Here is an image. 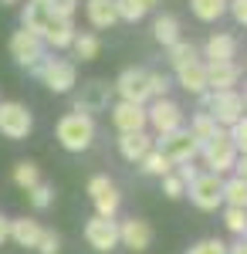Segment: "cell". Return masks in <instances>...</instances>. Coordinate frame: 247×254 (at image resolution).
<instances>
[{"label": "cell", "mask_w": 247, "mask_h": 254, "mask_svg": "<svg viewBox=\"0 0 247 254\" xmlns=\"http://www.w3.org/2000/svg\"><path fill=\"white\" fill-rule=\"evenodd\" d=\"M20 27L31 31L34 38H41L44 44H51V48H71V41H75V34H78L71 17H61L55 10H48L44 3H24V10H20Z\"/></svg>", "instance_id": "cell-1"}, {"label": "cell", "mask_w": 247, "mask_h": 254, "mask_svg": "<svg viewBox=\"0 0 247 254\" xmlns=\"http://www.w3.org/2000/svg\"><path fill=\"white\" fill-rule=\"evenodd\" d=\"M55 136L68 153H85V149L95 142V119L81 116V112H68V116L58 119Z\"/></svg>", "instance_id": "cell-2"}, {"label": "cell", "mask_w": 247, "mask_h": 254, "mask_svg": "<svg viewBox=\"0 0 247 254\" xmlns=\"http://www.w3.org/2000/svg\"><path fill=\"white\" fill-rule=\"evenodd\" d=\"M31 75L41 78L44 88L55 92V95H68V92H75V85H78L75 61H64V58H44L38 68H31Z\"/></svg>", "instance_id": "cell-3"}, {"label": "cell", "mask_w": 247, "mask_h": 254, "mask_svg": "<svg viewBox=\"0 0 247 254\" xmlns=\"http://www.w3.org/2000/svg\"><path fill=\"white\" fill-rule=\"evenodd\" d=\"M200 156H203V163L210 166L207 173L224 176L227 170H234V163H237V149H234V142H230L227 129H217L207 142H200Z\"/></svg>", "instance_id": "cell-4"}, {"label": "cell", "mask_w": 247, "mask_h": 254, "mask_svg": "<svg viewBox=\"0 0 247 254\" xmlns=\"http://www.w3.org/2000/svg\"><path fill=\"white\" fill-rule=\"evenodd\" d=\"M152 149H156V153H163L173 166H180V163H193V159L200 156V142L190 136V129H186V126H183V129H176V132H170V136H159L156 142H152Z\"/></svg>", "instance_id": "cell-5"}, {"label": "cell", "mask_w": 247, "mask_h": 254, "mask_svg": "<svg viewBox=\"0 0 247 254\" xmlns=\"http://www.w3.org/2000/svg\"><path fill=\"white\" fill-rule=\"evenodd\" d=\"M112 95H115V88H112L105 78H92V81H85V85H81V92L75 95V102H71V112H81V116L105 112V109L112 105Z\"/></svg>", "instance_id": "cell-6"}, {"label": "cell", "mask_w": 247, "mask_h": 254, "mask_svg": "<svg viewBox=\"0 0 247 254\" xmlns=\"http://www.w3.org/2000/svg\"><path fill=\"white\" fill-rule=\"evenodd\" d=\"M34 132V112L24 102H0V136L27 139Z\"/></svg>", "instance_id": "cell-7"}, {"label": "cell", "mask_w": 247, "mask_h": 254, "mask_svg": "<svg viewBox=\"0 0 247 254\" xmlns=\"http://www.w3.org/2000/svg\"><path fill=\"white\" fill-rule=\"evenodd\" d=\"M119 102H132V105H146L149 102V68H125L119 78L112 81Z\"/></svg>", "instance_id": "cell-8"}, {"label": "cell", "mask_w": 247, "mask_h": 254, "mask_svg": "<svg viewBox=\"0 0 247 254\" xmlns=\"http://www.w3.org/2000/svg\"><path fill=\"white\" fill-rule=\"evenodd\" d=\"M146 122L156 129V136H170L183 129V105L173 98H156L152 105H146Z\"/></svg>", "instance_id": "cell-9"}, {"label": "cell", "mask_w": 247, "mask_h": 254, "mask_svg": "<svg viewBox=\"0 0 247 254\" xmlns=\"http://www.w3.org/2000/svg\"><path fill=\"white\" fill-rule=\"evenodd\" d=\"M186 193H190L193 207H200V210H217V207H224V176L200 173L190 187H186Z\"/></svg>", "instance_id": "cell-10"}, {"label": "cell", "mask_w": 247, "mask_h": 254, "mask_svg": "<svg viewBox=\"0 0 247 254\" xmlns=\"http://www.w3.org/2000/svg\"><path fill=\"white\" fill-rule=\"evenodd\" d=\"M88 196H92V203H95V217H105V220H115L119 214V207H122V193H119V187H115L109 176H92L88 180Z\"/></svg>", "instance_id": "cell-11"}, {"label": "cell", "mask_w": 247, "mask_h": 254, "mask_svg": "<svg viewBox=\"0 0 247 254\" xmlns=\"http://www.w3.org/2000/svg\"><path fill=\"white\" fill-rule=\"evenodd\" d=\"M7 48H10V58L17 61L20 68H27V71H31V68H38L41 61L48 58V55H44V41L34 38V34H31V31H24V27L10 34V44H7Z\"/></svg>", "instance_id": "cell-12"}, {"label": "cell", "mask_w": 247, "mask_h": 254, "mask_svg": "<svg viewBox=\"0 0 247 254\" xmlns=\"http://www.w3.org/2000/svg\"><path fill=\"white\" fill-rule=\"evenodd\" d=\"M207 116L220 126V129H230L237 119H244V98L241 92L234 88V92H213V102H210Z\"/></svg>", "instance_id": "cell-13"}, {"label": "cell", "mask_w": 247, "mask_h": 254, "mask_svg": "<svg viewBox=\"0 0 247 254\" xmlns=\"http://www.w3.org/2000/svg\"><path fill=\"white\" fill-rule=\"evenodd\" d=\"M85 241L88 248H95L98 254H109L119 248V224L115 220H105V217H92L85 224Z\"/></svg>", "instance_id": "cell-14"}, {"label": "cell", "mask_w": 247, "mask_h": 254, "mask_svg": "<svg viewBox=\"0 0 247 254\" xmlns=\"http://www.w3.org/2000/svg\"><path fill=\"white\" fill-rule=\"evenodd\" d=\"M112 122L119 129V136H129V132H146V105H132V102H115L112 109Z\"/></svg>", "instance_id": "cell-15"}, {"label": "cell", "mask_w": 247, "mask_h": 254, "mask_svg": "<svg viewBox=\"0 0 247 254\" xmlns=\"http://www.w3.org/2000/svg\"><path fill=\"white\" fill-rule=\"evenodd\" d=\"M119 244L129 248V251H146V248L152 244L149 220H142V217H129V220H122V224H119Z\"/></svg>", "instance_id": "cell-16"}, {"label": "cell", "mask_w": 247, "mask_h": 254, "mask_svg": "<svg viewBox=\"0 0 247 254\" xmlns=\"http://www.w3.org/2000/svg\"><path fill=\"white\" fill-rule=\"evenodd\" d=\"M244 78L237 61H224V64H207V88L210 92H234V85Z\"/></svg>", "instance_id": "cell-17"}, {"label": "cell", "mask_w": 247, "mask_h": 254, "mask_svg": "<svg viewBox=\"0 0 247 254\" xmlns=\"http://www.w3.org/2000/svg\"><path fill=\"white\" fill-rule=\"evenodd\" d=\"M237 55V38L234 34H210L207 44H203V64H224V61H234Z\"/></svg>", "instance_id": "cell-18"}, {"label": "cell", "mask_w": 247, "mask_h": 254, "mask_svg": "<svg viewBox=\"0 0 247 254\" xmlns=\"http://www.w3.org/2000/svg\"><path fill=\"white\" fill-rule=\"evenodd\" d=\"M152 142L156 139L149 132H129V136H119V153H122V159H129V163H142L152 153Z\"/></svg>", "instance_id": "cell-19"}, {"label": "cell", "mask_w": 247, "mask_h": 254, "mask_svg": "<svg viewBox=\"0 0 247 254\" xmlns=\"http://www.w3.org/2000/svg\"><path fill=\"white\" fill-rule=\"evenodd\" d=\"M176 81H180V88H186L190 95L210 92L207 88V64H203V61H193L186 68H180V71H176Z\"/></svg>", "instance_id": "cell-20"}, {"label": "cell", "mask_w": 247, "mask_h": 254, "mask_svg": "<svg viewBox=\"0 0 247 254\" xmlns=\"http://www.w3.org/2000/svg\"><path fill=\"white\" fill-rule=\"evenodd\" d=\"M41 227L38 220H31V217H17V220H10V241L20 244V248H38V237H41Z\"/></svg>", "instance_id": "cell-21"}, {"label": "cell", "mask_w": 247, "mask_h": 254, "mask_svg": "<svg viewBox=\"0 0 247 254\" xmlns=\"http://www.w3.org/2000/svg\"><path fill=\"white\" fill-rule=\"evenodd\" d=\"M85 17L92 27H112L119 14H115V0H85Z\"/></svg>", "instance_id": "cell-22"}, {"label": "cell", "mask_w": 247, "mask_h": 254, "mask_svg": "<svg viewBox=\"0 0 247 254\" xmlns=\"http://www.w3.org/2000/svg\"><path fill=\"white\" fill-rule=\"evenodd\" d=\"M152 38L159 41L163 48H173L180 41V20L173 17V14H159V17L152 20Z\"/></svg>", "instance_id": "cell-23"}, {"label": "cell", "mask_w": 247, "mask_h": 254, "mask_svg": "<svg viewBox=\"0 0 247 254\" xmlns=\"http://www.w3.org/2000/svg\"><path fill=\"white\" fill-rule=\"evenodd\" d=\"M166 55H170V64L180 71V68H186V64H193V61H200V51H196V44H190V41H176L173 48H166Z\"/></svg>", "instance_id": "cell-24"}, {"label": "cell", "mask_w": 247, "mask_h": 254, "mask_svg": "<svg viewBox=\"0 0 247 254\" xmlns=\"http://www.w3.org/2000/svg\"><path fill=\"white\" fill-rule=\"evenodd\" d=\"M71 48H75V55L81 61H95L98 51H102V41H98V34H92V31H81V34H75Z\"/></svg>", "instance_id": "cell-25"}, {"label": "cell", "mask_w": 247, "mask_h": 254, "mask_svg": "<svg viewBox=\"0 0 247 254\" xmlns=\"http://www.w3.org/2000/svg\"><path fill=\"white\" fill-rule=\"evenodd\" d=\"M190 10H193V17H200V20L210 24V20L227 14V0H190Z\"/></svg>", "instance_id": "cell-26"}, {"label": "cell", "mask_w": 247, "mask_h": 254, "mask_svg": "<svg viewBox=\"0 0 247 254\" xmlns=\"http://www.w3.org/2000/svg\"><path fill=\"white\" fill-rule=\"evenodd\" d=\"M224 203H227V207H241V210H247V183L241 180V176L224 180Z\"/></svg>", "instance_id": "cell-27"}, {"label": "cell", "mask_w": 247, "mask_h": 254, "mask_svg": "<svg viewBox=\"0 0 247 254\" xmlns=\"http://www.w3.org/2000/svg\"><path fill=\"white\" fill-rule=\"evenodd\" d=\"M14 183H17L20 190H31V187H38L41 183V170L34 159H20L17 166H14Z\"/></svg>", "instance_id": "cell-28"}, {"label": "cell", "mask_w": 247, "mask_h": 254, "mask_svg": "<svg viewBox=\"0 0 247 254\" xmlns=\"http://www.w3.org/2000/svg\"><path fill=\"white\" fill-rule=\"evenodd\" d=\"M139 170H142L146 176H159V180H163V176H170V173H173V163L163 156V153H156V149H152L149 156L139 163Z\"/></svg>", "instance_id": "cell-29"}, {"label": "cell", "mask_w": 247, "mask_h": 254, "mask_svg": "<svg viewBox=\"0 0 247 254\" xmlns=\"http://www.w3.org/2000/svg\"><path fill=\"white\" fill-rule=\"evenodd\" d=\"M217 129H220V126H217V122H213L207 112H196V116L190 119V136L196 139V142H207V139L213 136Z\"/></svg>", "instance_id": "cell-30"}, {"label": "cell", "mask_w": 247, "mask_h": 254, "mask_svg": "<svg viewBox=\"0 0 247 254\" xmlns=\"http://www.w3.org/2000/svg\"><path fill=\"white\" fill-rule=\"evenodd\" d=\"M27 200H31V207H34V210H48V207L55 203V187L41 180L38 187H31V190H27Z\"/></svg>", "instance_id": "cell-31"}, {"label": "cell", "mask_w": 247, "mask_h": 254, "mask_svg": "<svg viewBox=\"0 0 247 254\" xmlns=\"http://www.w3.org/2000/svg\"><path fill=\"white\" fill-rule=\"evenodd\" d=\"M224 224H227L230 234L244 237L247 234V210H241V207H224Z\"/></svg>", "instance_id": "cell-32"}, {"label": "cell", "mask_w": 247, "mask_h": 254, "mask_svg": "<svg viewBox=\"0 0 247 254\" xmlns=\"http://www.w3.org/2000/svg\"><path fill=\"white\" fill-rule=\"evenodd\" d=\"M227 132H230V142H234L237 156H247V116H244V119H237V122L230 126Z\"/></svg>", "instance_id": "cell-33"}, {"label": "cell", "mask_w": 247, "mask_h": 254, "mask_svg": "<svg viewBox=\"0 0 247 254\" xmlns=\"http://www.w3.org/2000/svg\"><path fill=\"white\" fill-rule=\"evenodd\" d=\"M186 254H227V244L220 237H207V241H196Z\"/></svg>", "instance_id": "cell-34"}, {"label": "cell", "mask_w": 247, "mask_h": 254, "mask_svg": "<svg viewBox=\"0 0 247 254\" xmlns=\"http://www.w3.org/2000/svg\"><path fill=\"white\" fill-rule=\"evenodd\" d=\"M38 254H58L61 251V237L55 234V231H41L38 237V248H34Z\"/></svg>", "instance_id": "cell-35"}, {"label": "cell", "mask_w": 247, "mask_h": 254, "mask_svg": "<svg viewBox=\"0 0 247 254\" xmlns=\"http://www.w3.org/2000/svg\"><path fill=\"white\" fill-rule=\"evenodd\" d=\"M166 92H170V75L149 71V95L152 98H166Z\"/></svg>", "instance_id": "cell-36"}, {"label": "cell", "mask_w": 247, "mask_h": 254, "mask_svg": "<svg viewBox=\"0 0 247 254\" xmlns=\"http://www.w3.org/2000/svg\"><path fill=\"white\" fill-rule=\"evenodd\" d=\"M163 193L170 196V200H180V196H186V187L180 183L176 173H170V176H163Z\"/></svg>", "instance_id": "cell-37"}, {"label": "cell", "mask_w": 247, "mask_h": 254, "mask_svg": "<svg viewBox=\"0 0 247 254\" xmlns=\"http://www.w3.org/2000/svg\"><path fill=\"white\" fill-rule=\"evenodd\" d=\"M44 7L55 10V14H61V17H71V14L78 10V0H48Z\"/></svg>", "instance_id": "cell-38"}, {"label": "cell", "mask_w": 247, "mask_h": 254, "mask_svg": "<svg viewBox=\"0 0 247 254\" xmlns=\"http://www.w3.org/2000/svg\"><path fill=\"white\" fill-rule=\"evenodd\" d=\"M173 170H176V176H180V183H183V187H190L193 180L200 176V170H196L193 163H180V166H173Z\"/></svg>", "instance_id": "cell-39"}, {"label": "cell", "mask_w": 247, "mask_h": 254, "mask_svg": "<svg viewBox=\"0 0 247 254\" xmlns=\"http://www.w3.org/2000/svg\"><path fill=\"white\" fill-rule=\"evenodd\" d=\"M227 10L234 14L237 24H244V27H247V0H227Z\"/></svg>", "instance_id": "cell-40"}, {"label": "cell", "mask_w": 247, "mask_h": 254, "mask_svg": "<svg viewBox=\"0 0 247 254\" xmlns=\"http://www.w3.org/2000/svg\"><path fill=\"white\" fill-rule=\"evenodd\" d=\"M234 176H241L247 183V156H237V163H234Z\"/></svg>", "instance_id": "cell-41"}, {"label": "cell", "mask_w": 247, "mask_h": 254, "mask_svg": "<svg viewBox=\"0 0 247 254\" xmlns=\"http://www.w3.org/2000/svg\"><path fill=\"white\" fill-rule=\"evenodd\" d=\"M227 254H247V241H244V237H237L234 244H227Z\"/></svg>", "instance_id": "cell-42"}, {"label": "cell", "mask_w": 247, "mask_h": 254, "mask_svg": "<svg viewBox=\"0 0 247 254\" xmlns=\"http://www.w3.org/2000/svg\"><path fill=\"white\" fill-rule=\"evenodd\" d=\"M3 241H10V220L0 214V244H3Z\"/></svg>", "instance_id": "cell-43"}, {"label": "cell", "mask_w": 247, "mask_h": 254, "mask_svg": "<svg viewBox=\"0 0 247 254\" xmlns=\"http://www.w3.org/2000/svg\"><path fill=\"white\" fill-rule=\"evenodd\" d=\"M132 3H139V7H142V10L149 14V10H152V7H156V3H159V0H132Z\"/></svg>", "instance_id": "cell-44"}, {"label": "cell", "mask_w": 247, "mask_h": 254, "mask_svg": "<svg viewBox=\"0 0 247 254\" xmlns=\"http://www.w3.org/2000/svg\"><path fill=\"white\" fill-rule=\"evenodd\" d=\"M241 98H244V116H247V88H244V95H241Z\"/></svg>", "instance_id": "cell-45"}, {"label": "cell", "mask_w": 247, "mask_h": 254, "mask_svg": "<svg viewBox=\"0 0 247 254\" xmlns=\"http://www.w3.org/2000/svg\"><path fill=\"white\" fill-rule=\"evenodd\" d=\"M27 3H48V0H27Z\"/></svg>", "instance_id": "cell-46"}, {"label": "cell", "mask_w": 247, "mask_h": 254, "mask_svg": "<svg viewBox=\"0 0 247 254\" xmlns=\"http://www.w3.org/2000/svg\"><path fill=\"white\" fill-rule=\"evenodd\" d=\"M0 3H17V0H0Z\"/></svg>", "instance_id": "cell-47"}, {"label": "cell", "mask_w": 247, "mask_h": 254, "mask_svg": "<svg viewBox=\"0 0 247 254\" xmlns=\"http://www.w3.org/2000/svg\"><path fill=\"white\" fill-rule=\"evenodd\" d=\"M244 241H247V234H244Z\"/></svg>", "instance_id": "cell-48"}]
</instances>
